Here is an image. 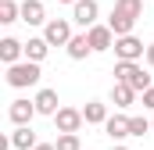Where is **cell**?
I'll return each instance as SVG.
<instances>
[{
  "mask_svg": "<svg viewBox=\"0 0 154 150\" xmlns=\"http://www.w3.org/2000/svg\"><path fill=\"white\" fill-rule=\"evenodd\" d=\"M104 132L111 136V143H122V140L129 136V118H125V114H111V118L104 122Z\"/></svg>",
  "mask_w": 154,
  "mask_h": 150,
  "instance_id": "obj_13",
  "label": "cell"
},
{
  "mask_svg": "<svg viewBox=\"0 0 154 150\" xmlns=\"http://www.w3.org/2000/svg\"><path fill=\"white\" fill-rule=\"evenodd\" d=\"M57 4H72V7H75V4H79V0H57Z\"/></svg>",
  "mask_w": 154,
  "mask_h": 150,
  "instance_id": "obj_26",
  "label": "cell"
},
{
  "mask_svg": "<svg viewBox=\"0 0 154 150\" xmlns=\"http://www.w3.org/2000/svg\"><path fill=\"white\" fill-rule=\"evenodd\" d=\"M82 122H86V118H82L79 107H61V111L54 114V125H57V132H61V136H65V132H79V129H82Z\"/></svg>",
  "mask_w": 154,
  "mask_h": 150,
  "instance_id": "obj_8",
  "label": "cell"
},
{
  "mask_svg": "<svg viewBox=\"0 0 154 150\" xmlns=\"http://www.w3.org/2000/svg\"><path fill=\"white\" fill-rule=\"evenodd\" d=\"M36 104L32 100H25V97H18V100H11V107H7V118H11V125L14 129H22V125H32V118H36Z\"/></svg>",
  "mask_w": 154,
  "mask_h": 150,
  "instance_id": "obj_6",
  "label": "cell"
},
{
  "mask_svg": "<svg viewBox=\"0 0 154 150\" xmlns=\"http://www.w3.org/2000/svg\"><path fill=\"white\" fill-rule=\"evenodd\" d=\"M65 50H68V57H72V61H86V57L93 54V46H90V36H86V32H75L72 43H68Z\"/></svg>",
  "mask_w": 154,
  "mask_h": 150,
  "instance_id": "obj_15",
  "label": "cell"
},
{
  "mask_svg": "<svg viewBox=\"0 0 154 150\" xmlns=\"http://www.w3.org/2000/svg\"><path fill=\"white\" fill-rule=\"evenodd\" d=\"M115 82H125V86H133V89L143 97V93L154 86V75H147V72H143V64H140V61H118V64H115Z\"/></svg>",
  "mask_w": 154,
  "mask_h": 150,
  "instance_id": "obj_2",
  "label": "cell"
},
{
  "mask_svg": "<svg viewBox=\"0 0 154 150\" xmlns=\"http://www.w3.org/2000/svg\"><path fill=\"white\" fill-rule=\"evenodd\" d=\"M32 104H36V111L47 114V118H54V114L61 111V107H57V104H61V100H57V89H39L36 97H32Z\"/></svg>",
  "mask_w": 154,
  "mask_h": 150,
  "instance_id": "obj_12",
  "label": "cell"
},
{
  "mask_svg": "<svg viewBox=\"0 0 154 150\" xmlns=\"http://www.w3.org/2000/svg\"><path fill=\"white\" fill-rule=\"evenodd\" d=\"M97 14H100V4H97V0H79L75 7H72V22H75L82 32H90L93 25H100Z\"/></svg>",
  "mask_w": 154,
  "mask_h": 150,
  "instance_id": "obj_5",
  "label": "cell"
},
{
  "mask_svg": "<svg viewBox=\"0 0 154 150\" xmlns=\"http://www.w3.org/2000/svg\"><path fill=\"white\" fill-rule=\"evenodd\" d=\"M7 86L11 89H25V86H39V79H43V72H39V64H32V61H18V64H11L7 68Z\"/></svg>",
  "mask_w": 154,
  "mask_h": 150,
  "instance_id": "obj_3",
  "label": "cell"
},
{
  "mask_svg": "<svg viewBox=\"0 0 154 150\" xmlns=\"http://www.w3.org/2000/svg\"><path fill=\"white\" fill-rule=\"evenodd\" d=\"M50 54V43L43 36H29V43H25V61H32V64H39L43 57Z\"/></svg>",
  "mask_w": 154,
  "mask_h": 150,
  "instance_id": "obj_18",
  "label": "cell"
},
{
  "mask_svg": "<svg viewBox=\"0 0 154 150\" xmlns=\"http://www.w3.org/2000/svg\"><path fill=\"white\" fill-rule=\"evenodd\" d=\"M143 61H147V68H154V43H147V57Z\"/></svg>",
  "mask_w": 154,
  "mask_h": 150,
  "instance_id": "obj_23",
  "label": "cell"
},
{
  "mask_svg": "<svg viewBox=\"0 0 154 150\" xmlns=\"http://www.w3.org/2000/svg\"><path fill=\"white\" fill-rule=\"evenodd\" d=\"M82 118H86V125H104L111 114H108V104H100V100H86Z\"/></svg>",
  "mask_w": 154,
  "mask_h": 150,
  "instance_id": "obj_17",
  "label": "cell"
},
{
  "mask_svg": "<svg viewBox=\"0 0 154 150\" xmlns=\"http://www.w3.org/2000/svg\"><path fill=\"white\" fill-rule=\"evenodd\" d=\"M111 150H129V147H125V143H111Z\"/></svg>",
  "mask_w": 154,
  "mask_h": 150,
  "instance_id": "obj_25",
  "label": "cell"
},
{
  "mask_svg": "<svg viewBox=\"0 0 154 150\" xmlns=\"http://www.w3.org/2000/svg\"><path fill=\"white\" fill-rule=\"evenodd\" d=\"M147 132H151L147 118H129V136H147Z\"/></svg>",
  "mask_w": 154,
  "mask_h": 150,
  "instance_id": "obj_21",
  "label": "cell"
},
{
  "mask_svg": "<svg viewBox=\"0 0 154 150\" xmlns=\"http://www.w3.org/2000/svg\"><path fill=\"white\" fill-rule=\"evenodd\" d=\"M11 147H14V150H36L39 140H36V132H32V125L14 129V132H11Z\"/></svg>",
  "mask_w": 154,
  "mask_h": 150,
  "instance_id": "obj_14",
  "label": "cell"
},
{
  "mask_svg": "<svg viewBox=\"0 0 154 150\" xmlns=\"http://www.w3.org/2000/svg\"><path fill=\"white\" fill-rule=\"evenodd\" d=\"M140 100H143V107H147V111H154V86L143 93V97H140Z\"/></svg>",
  "mask_w": 154,
  "mask_h": 150,
  "instance_id": "obj_22",
  "label": "cell"
},
{
  "mask_svg": "<svg viewBox=\"0 0 154 150\" xmlns=\"http://www.w3.org/2000/svg\"><path fill=\"white\" fill-rule=\"evenodd\" d=\"M57 150H82V140H79V132H65V136H57Z\"/></svg>",
  "mask_w": 154,
  "mask_h": 150,
  "instance_id": "obj_20",
  "label": "cell"
},
{
  "mask_svg": "<svg viewBox=\"0 0 154 150\" xmlns=\"http://www.w3.org/2000/svg\"><path fill=\"white\" fill-rule=\"evenodd\" d=\"M22 22L25 25H47L50 18H47V7L39 4V0H22Z\"/></svg>",
  "mask_w": 154,
  "mask_h": 150,
  "instance_id": "obj_11",
  "label": "cell"
},
{
  "mask_svg": "<svg viewBox=\"0 0 154 150\" xmlns=\"http://www.w3.org/2000/svg\"><path fill=\"white\" fill-rule=\"evenodd\" d=\"M151 129H154V118H151Z\"/></svg>",
  "mask_w": 154,
  "mask_h": 150,
  "instance_id": "obj_27",
  "label": "cell"
},
{
  "mask_svg": "<svg viewBox=\"0 0 154 150\" xmlns=\"http://www.w3.org/2000/svg\"><path fill=\"white\" fill-rule=\"evenodd\" d=\"M11 22H22V4L0 0V25H11Z\"/></svg>",
  "mask_w": 154,
  "mask_h": 150,
  "instance_id": "obj_19",
  "label": "cell"
},
{
  "mask_svg": "<svg viewBox=\"0 0 154 150\" xmlns=\"http://www.w3.org/2000/svg\"><path fill=\"white\" fill-rule=\"evenodd\" d=\"M115 57L118 61H140V57H147V46L136 36H118L115 39Z\"/></svg>",
  "mask_w": 154,
  "mask_h": 150,
  "instance_id": "obj_7",
  "label": "cell"
},
{
  "mask_svg": "<svg viewBox=\"0 0 154 150\" xmlns=\"http://www.w3.org/2000/svg\"><path fill=\"white\" fill-rule=\"evenodd\" d=\"M86 36H90V46H93V54H104V50H115V32L108 29V22H104V25H93V29H90Z\"/></svg>",
  "mask_w": 154,
  "mask_h": 150,
  "instance_id": "obj_9",
  "label": "cell"
},
{
  "mask_svg": "<svg viewBox=\"0 0 154 150\" xmlns=\"http://www.w3.org/2000/svg\"><path fill=\"white\" fill-rule=\"evenodd\" d=\"M36 150H57V147H54V143H39Z\"/></svg>",
  "mask_w": 154,
  "mask_h": 150,
  "instance_id": "obj_24",
  "label": "cell"
},
{
  "mask_svg": "<svg viewBox=\"0 0 154 150\" xmlns=\"http://www.w3.org/2000/svg\"><path fill=\"white\" fill-rule=\"evenodd\" d=\"M0 61L11 68V64H18V61H25V43H18L14 36H4L0 39Z\"/></svg>",
  "mask_w": 154,
  "mask_h": 150,
  "instance_id": "obj_10",
  "label": "cell"
},
{
  "mask_svg": "<svg viewBox=\"0 0 154 150\" xmlns=\"http://www.w3.org/2000/svg\"><path fill=\"white\" fill-rule=\"evenodd\" d=\"M72 18H50L47 25H43V39L50 43V46H68L72 43Z\"/></svg>",
  "mask_w": 154,
  "mask_h": 150,
  "instance_id": "obj_4",
  "label": "cell"
},
{
  "mask_svg": "<svg viewBox=\"0 0 154 150\" xmlns=\"http://www.w3.org/2000/svg\"><path fill=\"white\" fill-rule=\"evenodd\" d=\"M136 97H140V93H136L133 86H125V82H115V86H111V104H115V107H133Z\"/></svg>",
  "mask_w": 154,
  "mask_h": 150,
  "instance_id": "obj_16",
  "label": "cell"
},
{
  "mask_svg": "<svg viewBox=\"0 0 154 150\" xmlns=\"http://www.w3.org/2000/svg\"><path fill=\"white\" fill-rule=\"evenodd\" d=\"M143 18V0H115L111 14H108V29L118 36H133V25Z\"/></svg>",
  "mask_w": 154,
  "mask_h": 150,
  "instance_id": "obj_1",
  "label": "cell"
}]
</instances>
